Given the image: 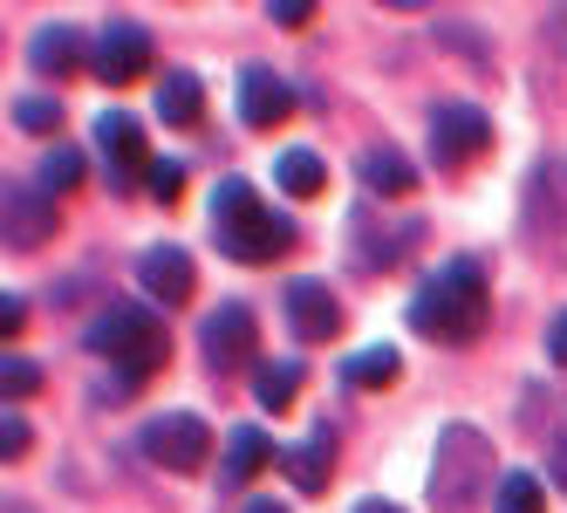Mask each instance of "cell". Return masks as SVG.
Returning <instances> with one entry per match:
<instances>
[{
  "label": "cell",
  "mask_w": 567,
  "mask_h": 513,
  "mask_svg": "<svg viewBox=\"0 0 567 513\" xmlns=\"http://www.w3.org/2000/svg\"><path fill=\"white\" fill-rule=\"evenodd\" d=\"M485 315H493V288H485V267L478 260H444L431 281L411 295V329L458 349L485 336Z\"/></svg>",
  "instance_id": "cell-1"
},
{
  "label": "cell",
  "mask_w": 567,
  "mask_h": 513,
  "mask_svg": "<svg viewBox=\"0 0 567 513\" xmlns=\"http://www.w3.org/2000/svg\"><path fill=\"white\" fill-rule=\"evenodd\" d=\"M213 233H219V254H226V260H239V267L280 260V254L301 240L295 219H288V213H274L247 178H226V185L213 192Z\"/></svg>",
  "instance_id": "cell-2"
},
{
  "label": "cell",
  "mask_w": 567,
  "mask_h": 513,
  "mask_svg": "<svg viewBox=\"0 0 567 513\" xmlns=\"http://www.w3.org/2000/svg\"><path fill=\"white\" fill-rule=\"evenodd\" d=\"M90 349H96L103 363H116V377H124V383H137V377H151L157 363H165L172 329L157 322L151 301H103L96 322H90Z\"/></svg>",
  "instance_id": "cell-3"
},
{
  "label": "cell",
  "mask_w": 567,
  "mask_h": 513,
  "mask_svg": "<svg viewBox=\"0 0 567 513\" xmlns=\"http://www.w3.org/2000/svg\"><path fill=\"white\" fill-rule=\"evenodd\" d=\"M493 486H499V472H493V445H485V431L478 424H444L437 465H431V500L444 513H465Z\"/></svg>",
  "instance_id": "cell-4"
},
{
  "label": "cell",
  "mask_w": 567,
  "mask_h": 513,
  "mask_svg": "<svg viewBox=\"0 0 567 513\" xmlns=\"http://www.w3.org/2000/svg\"><path fill=\"white\" fill-rule=\"evenodd\" d=\"M151 62H157V42H151V28L144 21H131V14H116V21H103V34H96V49H90V75L96 83H137V75H151Z\"/></svg>",
  "instance_id": "cell-5"
},
{
  "label": "cell",
  "mask_w": 567,
  "mask_h": 513,
  "mask_svg": "<svg viewBox=\"0 0 567 513\" xmlns=\"http://www.w3.org/2000/svg\"><path fill=\"white\" fill-rule=\"evenodd\" d=\"M137 445H144L151 465H165V472H198L213 459V424L192 418V411H165V418H151L137 431Z\"/></svg>",
  "instance_id": "cell-6"
},
{
  "label": "cell",
  "mask_w": 567,
  "mask_h": 513,
  "mask_svg": "<svg viewBox=\"0 0 567 513\" xmlns=\"http://www.w3.org/2000/svg\"><path fill=\"white\" fill-rule=\"evenodd\" d=\"M0 219H8V240L21 247V254H34V247H49L55 240V192H42V178H8L0 185Z\"/></svg>",
  "instance_id": "cell-7"
},
{
  "label": "cell",
  "mask_w": 567,
  "mask_h": 513,
  "mask_svg": "<svg viewBox=\"0 0 567 513\" xmlns=\"http://www.w3.org/2000/svg\"><path fill=\"white\" fill-rule=\"evenodd\" d=\"M485 144H493V116H485L478 103H437L431 110V157H437L444 172L472 165Z\"/></svg>",
  "instance_id": "cell-8"
},
{
  "label": "cell",
  "mask_w": 567,
  "mask_h": 513,
  "mask_svg": "<svg viewBox=\"0 0 567 513\" xmlns=\"http://www.w3.org/2000/svg\"><path fill=\"white\" fill-rule=\"evenodd\" d=\"M280 308H288L295 342H336V329H342V301H336L329 281H315V274H301V281L280 288Z\"/></svg>",
  "instance_id": "cell-9"
},
{
  "label": "cell",
  "mask_w": 567,
  "mask_h": 513,
  "mask_svg": "<svg viewBox=\"0 0 567 513\" xmlns=\"http://www.w3.org/2000/svg\"><path fill=\"white\" fill-rule=\"evenodd\" d=\"M96 144L110 157V192H131L137 172L151 178V165H157V157H144V124H137V116H124V110H103L96 116Z\"/></svg>",
  "instance_id": "cell-10"
},
{
  "label": "cell",
  "mask_w": 567,
  "mask_h": 513,
  "mask_svg": "<svg viewBox=\"0 0 567 513\" xmlns=\"http://www.w3.org/2000/svg\"><path fill=\"white\" fill-rule=\"evenodd\" d=\"M198 349H206V363H213V370H239V363H254V308H247V301L213 308L206 322H198Z\"/></svg>",
  "instance_id": "cell-11"
},
{
  "label": "cell",
  "mask_w": 567,
  "mask_h": 513,
  "mask_svg": "<svg viewBox=\"0 0 567 513\" xmlns=\"http://www.w3.org/2000/svg\"><path fill=\"white\" fill-rule=\"evenodd\" d=\"M288 110H295V90H288V75H274V69H239V124H254V131H274V124H288Z\"/></svg>",
  "instance_id": "cell-12"
},
{
  "label": "cell",
  "mask_w": 567,
  "mask_h": 513,
  "mask_svg": "<svg viewBox=\"0 0 567 513\" xmlns=\"http://www.w3.org/2000/svg\"><path fill=\"white\" fill-rule=\"evenodd\" d=\"M349 226H355V247H349V260H355V267H370V274H377V267H396L403 254H411V247L424 240V219H403V226H377L370 213H355Z\"/></svg>",
  "instance_id": "cell-13"
},
{
  "label": "cell",
  "mask_w": 567,
  "mask_h": 513,
  "mask_svg": "<svg viewBox=\"0 0 567 513\" xmlns=\"http://www.w3.org/2000/svg\"><path fill=\"white\" fill-rule=\"evenodd\" d=\"M137 281H144V295H151L157 308H178V301H192V288H198V267H192L185 247H151V254L137 260Z\"/></svg>",
  "instance_id": "cell-14"
},
{
  "label": "cell",
  "mask_w": 567,
  "mask_h": 513,
  "mask_svg": "<svg viewBox=\"0 0 567 513\" xmlns=\"http://www.w3.org/2000/svg\"><path fill=\"white\" fill-rule=\"evenodd\" d=\"M90 49H96V42H83L69 21H49V28L28 42V62H34V75H75V69L90 62Z\"/></svg>",
  "instance_id": "cell-15"
},
{
  "label": "cell",
  "mask_w": 567,
  "mask_h": 513,
  "mask_svg": "<svg viewBox=\"0 0 567 513\" xmlns=\"http://www.w3.org/2000/svg\"><path fill=\"white\" fill-rule=\"evenodd\" d=\"M280 465H288V480L301 493H321V486H329V465H336V424H315L301 445L280 452Z\"/></svg>",
  "instance_id": "cell-16"
},
{
  "label": "cell",
  "mask_w": 567,
  "mask_h": 513,
  "mask_svg": "<svg viewBox=\"0 0 567 513\" xmlns=\"http://www.w3.org/2000/svg\"><path fill=\"white\" fill-rule=\"evenodd\" d=\"M355 178L370 185V199H403V192L417 185V165L396 144H370V151H362V165H355Z\"/></svg>",
  "instance_id": "cell-17"
},
{
  "label": "cell",
  "mask_w": 567,
  "mask_h": 513,
  "mask_svg": "<svg viewBox=\"0 0 567 513\" xmlns=\"http://www.w3.org/2000/svg\"><path fill=\"white\" fill-rule=\"evenodd\" d=\"M267 459H280V452L267 445V431H260V424H239L233 439H226V459H219V493H239Z\"/></svg>",
  "instance_id": "cell-18"
},
{
  "label": "cell",
  "mask_w": 567,
  "mask_h": 513,
  "mask_svg": "<svg viewBox=\"0 0 567 513\" xmlns=\"http://www.w3.org/2000/svg\"><path fill=\"white\" fill-rule=\"evenodd\" d=\"M554 165H534V178H526V233L534 240H560L567 233V206H560V192H554Z\"/></svg>",
  "instance_id": "cell-19"
},
{
  "label": "cell",
  "mask_w": 567,
  "mask_h": 513,
  "mask_svg": "<svg viewBox=\"0 0 567 513\" xmlns=\"http://www.w3.org/2000/svg\"><path fill=\"white\" fill-rule=\"evenodd\" d=\"M198 110H206V83H198L192 69H172L165 83H157V116H165V124H198Z\"/></svg>",
  "instance_id": "cell-20"
},
{
  "label": "cell",
  "mask_w": 567,
  "mask_h": 513,
  "mask_svg": "<svg viewBox=\"0 0 567 513\" xmlns=\"http://www.w3.org/2000/svg\"><path fill=\"white\" fill-rule=\"evenodd\" d=\"M403 377V357L390 342H370V349H355V357L342 363V383H355V390H390Z\"/></svg>",
  "instance_id": "cell-21"
},
{
  "label": "cell",
  "mask_w": 567,
  "mask_h": 513,
  "mask_svg": "<svg viewBox=\"0 0 567 513\" xmlns=\"http://www.w3.org/2000/svg\"><path fill=\"white\" fill-rule=\"evenodd\" d=\"M274 178H280V192H295V199H315V192L329 185V172H321V157H315L308 144H295V151H280V165H274Z\"/></svg>",
  "instance_id": "cell-22"
},
{
  "label": "cell",
  "mask_w": 567,
  "mask_h": 513,
  "mask_svg": "<svg viewBox=\"0 0 567 513\" xmlns=\"http://www.w3.org/2000/svg\"><path fill=\"white\" fill-rule=\"evenodd\" d=\"M254 398H260L267 411L295 404V398H301V363H295V357H288V363H254Z\"/></svg>",
  "instance_id": "cell-23"
},
{
  "label": "cell",
  "mask_w": 567,
  "mask_h": 513,
  "mask_svg": "<svg viewBox=\"0 0 567 513\" xmlns=\"http://www.w3.org/2000/svg\"><path fill=\"white\" fill-rule=\"evenodd\" d=\"M493 506H499V513H547V493H540L534 472H499Z\"/></svg>",
  "instance_id": "cell-24"
},
{
  "label": "cell",
  "mask_w": 567,
  "mask_h": 513,
  "mask_svg": "<svg viewBox=\"0 0 567 513\" xmlns=\"http://www.w3.org/2000/svg\"><path fill=\"white\" fill-rule=\"evenodd\" d=\"M75 178H83V151L49 144V151H42V192H55V199H62V192H69Z\"/></svg>",
  "instance_id": "cell-25"
},
{
  "label": "cell",
  "mask_w": 567,
  "mask_h": 513,
  "mask_svg": "<svg viewBox=\"0 0 567 513\" xmlns=\"http://www.w3.org/2000/svg\"><path fill=\"white\" fill-rule=\"evenodd\" d=\"M14 124L34 131V137H49V131H62V103H49V96H21V103H14Z\"/></svg>",
  "instance_id": "cell-26"
},
{
  "label": "cell",
  "mask_w": 567,
  "mask_h": 513,
  "mask_svg": "<svg viewBox=\"0 0 567 513\" xmlns=\"http://www.w3.org/2000/svg\"><path fill=\"white\" fill-rule=\"evenodd\" d=\"M178 192H185V165L157 157V165H151V199H157V206H178Z\"/></svg>",
  "instance_id": "cell-27"
},
{
  "label": "cell",
  "mask_w": 567,
  "mask_h": 513,
  "mask_svg": "<svg viewBox=\"0 0 567 513\" xmlns=\"http://www.w3.org/2000/svg\"><path fill=\"white\" fill-rule=\"evenodd\" d=\"M0 383H8V398H34V390H42V370H34L28 357H8L0 363Z\"/></svg>",
  "instance_id": "cell-28"
},
{
  "label": "cell",
  "mask_w": 567,
  "mask_h": 513,
  "mask_svg": "<svg viewBox=\"0 0 567 513\" xmlns=\"http://www.w3.org/2000/svg\"><path fill=\"white\" fill-rule=\"evenodd\" d=\"M28 439H34V431H28V418H21V411L0 418V452H8V459H21V452H28Z\"/></svg>",
  "instance_id": "cell-29"
},
{
  "label": "cell",
  "mask_w": 567,
  "mask_h": 513,
  "mask_svg": "<svg viewBox=\"0 0 567 513\" xmlns=\"http://www.w3.org/2000/svg\"><path fill=\"white\" fill-rule=\"evenodd\" d=\"M267 21H280V28H308V21H315V8H308V0H274Z\"/></svg>",
  "instance_id": "cell-30"
},
{
  "label": "cell",
  "mask_w": 567,
  "mask_h": 513,
  "mask_svg": "<svg viewBox=\"0 0 567 513\" xmlns=\"http://www.w3.org/2000/svg\"><path fill=\"white\" fill-rule=\"evenodd\" d=\"M437 42H452V49H465V55H485V42L472 28H458V21H437Z\"/></svg>",
  "instance_id": "cell-31"
},
{
  "label": "cell",
  "mask_w": 567,
  "mask_h": 513,
  "mask_svg": "<svg viewBox=\"0 0 567 513\" xmlns=\"http://www.w3.org/2000/svg\"><path fill=\"white\" fill-rule=\"evenodd\" d=\"M547 357H554V363L567 370V308H560L554 322H547Z\"/></svg>",
  "instance_id": "cell-32"
},
{
  "label": "cell",
  "mask_w": 567,
  "mask_h": 513,
  "mask_svg": "<svg viewBox=\"0 0 567 513\" xmlns=\"http://www.w3.org/2000/svg\"><path fill=\"white\" fill-rule=\"evenodd\" d=\"M21 322H28V301H21V295H0V329H8V336H14Z\"/></svg>",
  "instance_id": "cell-33"
},
{
  "label": "cell",
  "mask_w": 567,
  "mask_h": 513,
  "mask_svg": "<svg viewBox=\"0 0 567 513\" xmlns=\"http://www.w3.org/2000/svg\"><path fill=\"white\" fill-rule=\"evenodd\" d=\"M540 34H547V49L567 55V8H547V28H540Z\"/></svg>",
  "instance_id": "cell-34"
},
{
  "label": "cell",
  "mask_w": 567,
  "mask_h": 513,
  "mask_svg": "<svg viewBox=\"0 0 567 513\" xmlns=\"http://www.w3.org/2000/svg\"><path fill=\"white\" fill-rule=\"evenodd\" d=\"M547 431H554V445L567 452V398H560V411H554V424H547Z\"/></svg>",
  "instance_id": "cell-35"
},
{
  "label": "cell",
  "mask_w": 567,
  "mask_h": 513,
  "mask_svg": "<svg viewBox=\"0 0 567 513\" xmlns=\"http://www.w3.org/2000/svg\"><path fill=\"white\" fill-rule=\"evenodd\" d=\"M355 513H403V506H390V500H355Z\"/></svg>",
  "instance_id": "cell-36"
},
{
  "label": "cell",
  "mask_w": 567,
  "mask_h": 513,
  "mask_svg": "<svg viewBox=\"0 0 567 513\" xmlns=\"http://www.w3.org/2000/svg\"><path fill=\"white\" fill-rule=\"evenodd\" d=\"M239 513H280L274 500H247V506H239Z\"/></svg>",
  "instance_id": "cell-37"
},
{
  "label": "cell",
  "mask_w": 567,
  "mask_h": 513,
  "mask_svg": "<svg viewBox=\"0 0 567 513\" xmlns=\"http://www.w3.org/2000/svg\"><path fill=\"white\" fill-rule=\"evenodd\" d=\"M8 513H34V506H28V500H8Z\"/></svg>",
  "instance_id": "cell-38"
}]
</instances>
